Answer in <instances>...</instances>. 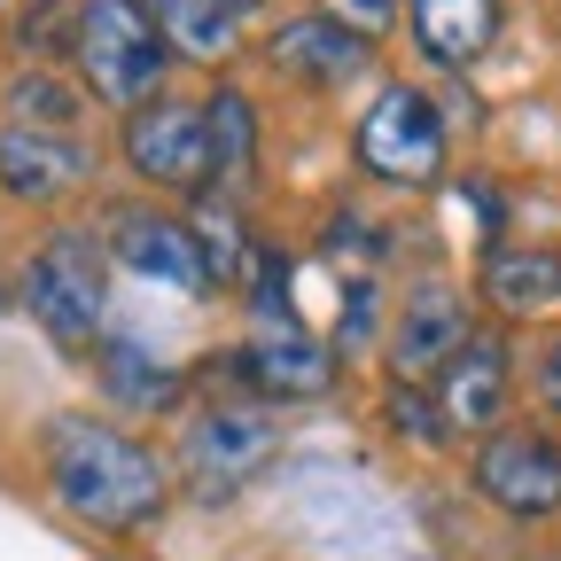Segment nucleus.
I'll list each match as a JSON object with an SVG mask.
<instances>
[{
	"label": "nucleus",
	"mask_w": 561,
	"mask_h": 561,
	"mask_svg": "<svg viewBox=\"0 0 561 561\" xmlns=\"http://www.w3.org/2000/svg\"><path fill=\"white\" fill-rule=\"evenodd\" d=\"M87 70V94L110 110H149L164 87V24L140 9V0H79V39H70Z\"/></svg>",
	"instance_id": "obj_2"
},
{
	"label": "nucleus",
	"mask_w": 561,
	"mask_h": 561,
	"mask_svg": "<svg viewBox=\"0 0 561 561\" xmlns=\"http://www.w3.org/2000/svg\"><path fill=\"white\" fill-rule=\"evenodd\" d=\"M538 398H546V413H561V335H553L546 367H538Z\"/></svg>",
	"instance_id": "obj_24"
},
{
	"label": "nucleus",
	"mask_w": 561,
	"mask_h": 561,
	"mask_svg": "<svg viewBox=\"0 0 561 561\" xmlns=\"http://www.w3.org/2000/svg\"><path fill=\"white\" fill-rule=\"evenodd\" d=\"M16 39L24 47H70V39H79V9H70V0H32V9H24V24H16Z\"/></svg>",
	"instance_id": "obj_21"
},
{
	"label": "nucleus",
	"mask_w": 561,
	"mask_h": 561,
	"mask_svg": "<svg viewBox=\"0 0 561 561\" xmlns=\"http://www.w3.org/2000/svg\"><path fill=\"white\" fill-rule=\"evenodd\" d=\"M234 367H242V382H250L257 398H273V405H305V398H328V390H335V343L305 335L297 320H280V328H265V335L242 343Z\"/></svg>",
	"instance_id": "obj_9"
},
{
	"label": "nucleus",
	"mask_w": 561,
	"mask_h": 561,
	"mask_svg": "<svg viewBox=\"0 0 561 561\" xmlns=\"http://www.w3.org/2000/svg\"><path fill=\"white\" fill-rule=\"evenodd\" d=\"M359 164L375 180H398V187H421L445 172V117L421 87H382L375 110L359 117Z\"/></svg>",
	"instance_id": "obj_5"
},
{
	"label": "nucleus",
	"mask_w": 561,
	"mask_h": 561,
	"mask_svg": "<svg viewBox=\"0 0 561 561\" xmlns=\"http://www.w3.org/2000/svg\"><path fill=\"white\" fill-rule=\"evenodd\" d=\"M94 172V149L79 133H39V125H9L0 133V187L16 203H55Z\"/></svg>",
	"instance_id": "obj_10"
},
{
	"label": "nucleus",
	"mask_w": 561,
	"mask_h": 561,
	"mask_svg": "<svg viewBox=\"0 0 561 561\" xmlns=\"http://www.w3.org/2000/svg\"><path fill=\"white\" fill-rule=\"evenodd\" d=\"M405 32L430 62L460 70L500 39V0H405Z\"/></svg>",
	"instance_id": "obj_13"
},
{
	"label": "nucleus",
	"mask_w": 561,
	"mask_h": 561,
	"mask_svg": "<svg viewBox=\"0 0 561 561\" xmlns=\"http://www.w3.org/2000/svg\"><path fill=\"white\" fill-rule=\"evenodd\" d=\"M9 102H16V125H39V133H70V125H79V94H70L55 70H24Z\"/></svg>",
	"instance_id": "obj_20"
},
{
	"label": "nucleus",
	"mask_w": 561,
	"mask_h": 561,
	"mask_svg": "<svg viewBox=\"0 0 561 561\" xmlns=\"http://www.w3.org/2000/svg\"><path fill=\"white\" fill-rule=\"evenodd\" d=\"M483 289L500 312L530 320V312H553L561 305V250H491L483 257Z\"/></svg>",
	"instance_id": "obj_16"
},
{
	"label": "nucleus",
	"mask_w": 561,
	"mask_h": 561,
	"mask_svg": "<svg viewBox=\"0 0 561 561\" xmlns=\"http://www.w3.org/2000/svg\"><path fill=\"white\" fill-rule=\"evenodd\" d=\"M390 421L405 437H421V445H437V437H453V421H445V405L437 398H421L413 382H398V398H390Z\"/></svg>",
	"instance_id": "obj_22"
},
{
	"label": "nucleus",
	"mask_w": 561,
	"mask_h": 561,
	"mask_svg": "<svg viewBox=\"0 0 561 561\" xmlns=\"http://www.w3.org/2000/svg\"><path fill=\"white\" fill-rule=\"evenodd\" d=\"M47 483L55 500L79 515L87 530H140L157 523L164 500H172V476L164 460L140 445L117 421H94V413H55L47 421Z\"/></svg>",
	"instance_id": "obj_1"
},
{
	"label": "nucleus",
	"mask_w": 561,
	"mask_h": 561,
	"mask_svg": "<svg viewBox=\"0 0 561 561\" xmlns=\"http://www.w3.org/2000/svg\"><path fill=\"white\" fill-rule=\"evenodd\" d=\"M157 24H164V47L195 55V62H227L234 39H242V16L227 9V0H164Z\"/></svg>",
	"instance_id": "obj_17"
},
{
	"label": "nucleus",
	"mask_w": 561,
	"mask_h": 561,
	"mask_svg": "<svg viewBox=\"0 0 561 561\" xmlns=\"http://www.w3.org/2000/svg\"><path fill=\"white\" fill-rule=\"evenodd\" d=\"M320 16H328V24H343V32H359V39L375 47V39L398 24V0H320Z\"/></svg>",
	"instance_id": "obj_23"
},
{
	"label": "nucleus",
	"mask_w": 561,
	"mask_h": 561,
	"mask_svg": "<svg viewBox=\"0 0 561 561\" xmlns=\"http://www.w3.org/2000/svg\"><path fill=\"white\" fill-rule=\"evenodd\" d=\"M110 257L149 280V289H180V297H210L219 280H210V257L195 242L187 219H172V210H140V203H117L110 210Z\"/></svg>",
	"instance_id": "obj_6"
},
{
	"label": "nucleus",
	"mask_w": 561,
	"mask_h": 561,
	"mask_svg": "<svg viewBox=\"0 0 561 561\" xmlns=\"http://www.w3.org/2000/svg\"><path fill=\"white\" fill-rule=\"evenodd\" d=\"M140 9H149V16H157V9H164V0H140Z\"/></svg>",
	"instance_id": "obj_26"
},
{
	"label": "nucleus",
	"mask_w": 561,
	"mask_h": 561,
	"mask_svg": "<svg viewBox=\"0 0 561 561\" xmlns=\"http://www.w3.org/2000/svg\"><path fill=\"white\" fill-rule=\"evenodd\" d=\"M227 9H234V16H250V9H257V0H227Z\"/></svg>",
	"instance_id": "obj_25"
},
{
	"label": "nucleus",
	"mask_w": 561,
	"mask_h": 561,
	"mask_svg": "<svg viewBox=\"0 0 561 561\" xmlns=\"http://www.w3.org/2000/svg\"><path fill=\"white\" fill-rule=\"evenodd\" d=\"M203 125H210V164L242 180V172H250V157H257V110H250L234 87H219V94L203 102Z\"/></svg>",
	"instance_id": "obj_18"
},
{
	"label": "nucleus",
	"mask_w": 561,
	"mask_h": 561,
	"mask_svg": "<svg viewBox=\"0 0 561 561\" xmlns=\"http://www.w3.org/2000/svg\"><path fill=\"white\" fill-rule=\"evenodd\" d=\"M367 55H375V47H367L359 32H343V24H328V16H297V24L273 32V62L297 70L305 87H343V79H359Z\"/></svg>",
	"instance_id": "obj_14"
},
{
	"label": "nucleus",
	"mask_w": 561,
	"mask_h": 561,
	"mask_svg": "<svg viewBox=\"0 0 561 561\" xmlns=\"http://www.w3.org/2000/svg\"><path fill=\"white\" fill-rule=\"evenodd\" d=\"M195 242H203V257H210V280H242L250 273V242H242V227H234V210L227 203H195Z\"/></svg>",
	"instance_id": "obj_19"
},
{
	"label": "nucleus",
	"mask_w": 561,
	"mask_h": 561,
	"mask_svg": "<svg viewBox=\"0 0 561 561\" xmlns=\"http://www.w3.org/2000/svg\"><path fill=\"white\" fill-rule=\"evenodd\" d=\"M125 164L149 180V187H180V195H195L210 172V125H203V110L195 102H172V94H157L149 110H133L125 117Z\"/></svg>",
	"instance_id": "obj_7"
},
{
	"label": "nucleus",
	"mask_w": 561,
	"mask_h": 561,
	"mask_svg": "<svg viewBox=\"0 0 561 561\" xmlns=\"http://www.w3.org/2000/svg\"><path fill=\"white\" fill-rule=\"evenodd\" d=\"M102 305H110V250L94 234H47L24 265V312L47 328V343L87 351L102 335Z\"/></svg>",
	"instance_id": "obj_3"
},
{
	"label": "nucleus",
	"mask_w": 561,
	"mask_h": 561,
	"mask_svg": "<svg viewBox=\"0 0 561 561\" xmlns=\"http://www.w3.org/2000/svg\"><path fill=\"white\" fill-rule=\"evenodd\" d=\"M273 453H280L273 413H257V405H210V413L187 421V437H180V483L195 491L203 507H219V500H234L250 476H265Z\"/></svg>",
	"instance_id": "obj_4"
},
{
	"label": "nucleus",
	"mask_w": 561,
	"mask_h": 561,
	"mask_svg": "<svg viewBox=\"0 0 561 561\" xmlns=\"http://www.w3.org/2000/svg\"><path fill=\"white\" fill-rule=\"evenodd\" d=\"M437 405L453 430H491L507 413V343L500 335H468V351L437 375Z\"/></svg>",
	"instance_id": "obj_12"
},
{
	"label": "nucleus",
	"mask_w": 561,
	"mask_h": 561,
	"mask_svg": "<svg viewBox=\"0 0 561 561\" xmlns=\"http://www.w3.org/2000/svg\"><path fill=\"white\" fill-rule=\"evenodd\" d=\"M468 312H460V297L453 289H413L405 297V312H398V335H390V367H398V382H430V375H445L460 351H468Z\"/></svg>",
	"instance_id": "obj_11"
},
{
	"label": "nucleus",
	"mask_w": 561,
	"mask_h": 561,
	"mask_svg": "<svg viewBox=\"0 0 561 561\" xmlns=\"http://www.w3.org/2000/svg\"><path fill=\"white\" fill-rule=\"evenodd\" d=\"M94 367H102L110 405H125V413H172L180 405V375L164 359H149V343H140V335H110L94 351Z\"/></svg>",
	"instance_id": "obj_15"
},
{
	"label": "nucleus",
	"mask_w": 561,
	"mask_h": 561,
	"mask_svg": "<svg viewBox=\"0 0 561 561\" xmlns=\"http://www.w3.org/2000/svg\"><path fill=\"white\" fill-rule=\"evenodd\" d=\"M476 491L500 515L538 523V515L561 507V453L538 430H500V437H483V453H476Z\"/></svg>",
	"instance_id": "obj_8"
}]
</instances>
